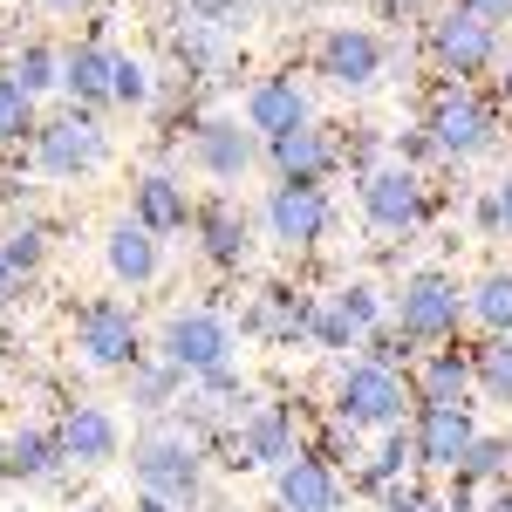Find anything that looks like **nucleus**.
I'll return each mask as SVG.
<instances>
[{"mask_svg": "<svg viewBox=\"0 0 512 512\" xmlns=\"http://www.w3.org/2000/svg\"><path fill=\"white\" fill-rule=\"evenodd\" d=\"M499 110H512V55L499 62Z\"/></svg>", "mask_w": 512, "mask_h": 512, "instance_id": "43", "label": "nucleus"}, {"mask_svg": "<svg viewBox=\"0 0 512 512\" xmlns=\"http://www.w3.org/2000/svg\"><path fill=\"white\" fill-rule=\"evenodd\" d=\"M192 239H198V253H205V267H219V274H239L253 260V219H246V205H233V198L198 205Z\"/></svg>", "mask_w": 512, "mask_h": 512, "instance_id": "19", "label": "nucleus"}, {"mask_svg": "<svg viewBox=\"0 0 512 512\" xmlns=\"http://www.w3.org/2000/svg\"><path fill=\"white\" fill-rule=\"evenodd\" d=\"M465 321L485 335H512V267H485L465 287Z\"/></svg>", "mask_w": 512, "mask_h": 512, "instance_id": "26", "label": "nucleus"}, {"mask_svg": "<svg viewBox=\"0 0 512 512\" xmlns=\"http://www.w3.org/2000/svg\"><path fill=\"white\" fill-rule=\"evenodd\" d=\"M376 512H444V499H431L424 485H396V492L376 499Z\"/></svg>", "mask_w": 512, "mask_h": 512, "instance_id": "37", "label": "nucleus"}, {"mask_svg": "<svg viewBox=\"0 0 512 512\" xmlns=\"http://www.w3.org/2000/svg\"><path fill=\"white\" fill-rule=\"evenodd\" d=\"M192 376H178L164 355H144L137 369H130V410H171V396L185 390Z\"/></svg>", "mask_w": 512, "mask_h": 512, "instance_id": "31", "label": "nucleus"}, {"mask_svg": "<svg viewBox=\"0 0 512 512\" xmlns=\"http://www.w3.org/2000/svg\"><path fill=\"white\" fill-rule=\"evenodd\" d=\"M14 294H21V274H14V267H7V253H0V308H7Z\"/></svg>", "mask_w": 512, "mask_h": 512, "instance_id": "42", "label": "nucleus"}, {"mask_svg": "<svg viewBox=\"0 0 512 512\" xmlns=\"http://www.w3.org/2000/svg\"><path fill=\"white\" fill-rule=\"evenodd\" d=\"M478 437V417L472 403H417L410 410V451H417V465L424 472H458V458L472 451Z\"/></svg>", "mask_w": 512, "mask_h": 512, "instance_id": "12", "label": "nucleus"}, {"mask_svg": "<svg viewBox=\"0 0 512 512\" xmlns=\"http://www.w3.org/2000/svg\"><path fill=\"white\" fill-rule=\"evenodd\" d=\"M76 355L89 369H110V376H130L144 362V321L130 315V301H82L76 308Z\"/></svg>", "mask_w": 512, "mask_h": 512, "instance_id": "9", "label": "nucleus"}, {"mask_svg": "<svg viewBox=\"0 0 512 512\" xmlns=\"http://www.w3.org/2000/svg\"><path fill=\"white\" fill-rule=\"evenodd\" d=\"M130 478H137V492L144 499H164V506H198V492H205V444L198 431H144L130 444Z\"/></svg>", "mask_w": 512, "mask_h": 512, "instance_id": "3", "label": "nucleus"}, {"mask_svg": "<svg viewBox=\"0 0 512 512\" xmlns=\"http://www.w3.org/2000/svg\"><path fill=\"white\" fill-rule=\"evenodd\" d=\"M383 69H390V48H383L376 28H349V21H342V28H328V35L315 41V76L335 82V89H349V96L376 89Z\"/></svg>", "mask_w": 512, "mask_h": 512, "instance_id": "11", "label": "nucleus"}, {"mask_svg": "<svg viewBox=\"0 0 512 512\" xmlns=\"http://www.w3.org/2000/svg\"><path fill=\"white\" fill-rule=\"evenodd\" d=\"M0 76H14L41 103V96H55V89H62V48H48V41H21V48L7 55V69H0Z\"/></svg>", "mask_w": 512, "mask_h": 512, "instance_id": "29", "label": "nucleus"}, {"mask_svg": "<svg viewBox=\"0 0 512 512\" xmlns=\"http://www.w3.org/2000/svg\"><path fill=\"white\" fill-rule=\"evenodd\" d=\"M110 164V130L103 117H89V110H62V117H41L35 130V171L41 178H62V185H76L89 171H103Z\"/></svg>", "mask_w": 512, "mask_h": 512, "instance_id": "6", "label": "nucleus"}, {"mask_svg": "<svg viewBox=\"0 0 512 512\" xmlns=\"http://www.w3.org/2000/svg\"><path fill=\"white\" fill-rule=\"evenodd\" d=\"M424 55L444 82H478L485 69H499V28L465 7H444L424 21Z\"/></svg>", "mask_w": 512, "mask_h": 512, "instance_id": "8", "label": "nucleus"}, {"mask_svg": "<svg viewBox=\"0 0 512 512\" xmlns=\"http://www.w3.org/2000/svg\"><path fill=\"white\" fill-rule=\"evenodd\" d=\"M260 219H267V239L287 246V253H315L328 226H335V198L328 185H294V178H280L267 205H260Z\"/></svg>", "mask_w": 512, "mask_h": 512, "instance_id": "10", "label": "nucleus"}, {"mask_svg": "<svg viewBox=\"0 0 512 512\" xmlns=\"http://www.w3.org/2000/svg\"><path fill=\"white\" fill-rule=\"evenodd\" d=\"M233 349H239L233 315H219V308H178V315L158 328V349H151V355H164L178 376H192V383H198V376L226 369Z\"/></svg>", "mask_w": 512, "mask_h": 512, "instance_id": "7", "label": "nucleus"}, {"mask_svg": "<svg viewBox=\"0 0 512 512\" xmlns=\"http://www.w3.org/2000/svg\"><path fill=\"white\" fill-rule=\"evenodd\" d=\"M103 267H110L117 287H151V280L164 274V239L144 233L137 219H117V226L103 233Z\"/></svg>", "mask_w": 512, "mask_h": 512, "instance_id": "22", "label": "nucleus"}, {"mask_svg": "<svg viewBox=\"0 0 512 512\" xmlns=\"http://www.w3.org/2000/svg\"><path fill=\"white\" fill-rule=\"evenodd\" d=\"M301 123H315V103H308V89L294 76H260L246 89V130L267 144V137H287V130H301Z\"/></svg>", "mask_w": 512, "mask_h": 512, "instance_id": "20", "label": "nucleus"}, {"mask_svg": "<svg viewBox=\"0 0 512 512\" xmlns=\"http://www.w3.org/2000/svg\"><path fill=\"white\" fill-rule=\"evenodd\" d=\"M35 130H41L35 96H28V89H21L14 76H0V151H14V144H35Z\"/></svg>", "mask_w": 512, "mask_h": 512, "instance_id": "32", "label": "nucleus"}, {"mask_svg": "<svg viewBox=\"0 0 512 512\" xmlns=\"http://www.w3.org/2000/svg\"><path fill=\"white\" fill-rule=\"evenodd\" d=\"M444 512H478V492H472V485H458V478H451V492H444Z\"/></svg>", "mask_w": 512, "mask_h": 512, "instance_id": "41", "label": "nucleus"}, {"mask_svg": "<svg viewBox=\"0 0 512 512\" xmlns=\"http://www.w3.org/2000/svg\"><path fill=\"white\" fill-rule=\"evenodd\" d=\"M308 342H315V349H335V355H342V349H362V335L342 321V308H335L328 294L315 301V328H308Z\"/></svg>", "mask_w": 512, "mask_h": 512, "instance_id": "35", "label": "nucleus"}, {"mask_svg": "<svg viewBox=\"0 0 512 512\" xmlns=\"http://www.w3.org/2000/svg\"><path fill=\"white\" fill-rule=\"evenodd\" d=\"M478 512H512V485H499V492H492V499H485Z\"/></svg>", "mask_w": 512, "mask_h": 512, "instance_id": "44", "label": "nucleus"}, {"mask_svg": "<svg viewBox=\"0 0 512 512\" xmlns=\"http://www.w3.org/2000/svg\"><path fill=\"white\" fill-rule=\"evenodd\" d=\"M390 321L417 349H444V342H458V328H465V287L451 274H437V267H424V274H410L396 287Z\"/></svg>", "mask_w": 512, "mask_h": 512, "instance_id": "4", "label": "nucleus"}, {"mask_svg": "<svg viewBox=\"0 0 512 512\" xmlns=\"http://www.w3.org/2000/svg\"><path fill=\"white\" fill-rule=\"evenodd\" d=\"M451 7H465V14H478V21H512V0H451Z\"/></svg>", "mask_w": 512, "mask_h": 512, "instance_id": "40", "label": "nucleus"}, {"mask_svg": "<svg viewBox=\"0 0 512 512\" xmlns=\"http://www.w3.org/2000/svg\"><path fill=\"white\" fill-rule=\"evenodd\" d=\"M410 390L417 403H472V349H424L417 355V369H410Z\"/></svg>", "mask_w": 512, "mask_h": 512, "instance_id": "23", "label": "nucleus"}, {"mask_svg": "<svg viewBox=\"0 0 512 512\" xmlns=\"http://www.w3.org/2000/svg\"><path fill=\"white\" fill-rule=\"evenodd\" d=\"M0 478H7V431H0Z\"/></svg>", "mask_w": 512, "mask_h": 512, "instance_id": "46", "label": "nucleus"}, {"mask_svg": "<svg viewBox=\"0 0 512 512\" xmlns=\"http://www.w3.org/2000/svg\"><path fill=\"white\" fill-rule=\"evenodd\" d=\"M328 301L342 308V321H349L362 342H369L376 328H390V301H383V287H376V280H342Z\"/></svg>", "mask_w": 512, "mask_h": 512, "instance_id": "30", "label": "nucleus"}, {"mask_svg": "<svg viewBox=\"0 0 512 512\" xmlns=\"http://www.w3.org/2000/svg\"><path fill=\"white\" fill-rule=\"evenodd\" d=\"M472 390L485 396V403L512 410V335H485L472 349Z\"/></svg>", "mask_w": 512, "mask_h": 512, "instance_id": "28", "label": "nucleus"}, {"mask_svg": "<svg viewBox=\"0 0 512 512\" xmlns=\"http://www.w3.org/2000/svg\"><path fill=\"white\" fill-rule=\"evenodd\" d=\"M233 465H253V472H280L287 458H301L308 444L294 431V410H280V403H253L246 417L233 424Z\"/></svg>", "mask_w": 512, "mask_h": 512, "instance_id": "15", "label": "nucleus"}, {"mask_svg": "<svg viewBox=\"0 0 512 512\" xmlns=\"http://www.w3.org/2000/svg\"><path fill=\"white\" fill-rule=\"evenodd\" d=\"M424 137L444 164H472L492 158L499 137H506V110L478 89V82H444L431 103H424Z\"/></svg>", "mask_w": 512, "mask_h": 512, "instance_id": "1", "label": "nucleus"}, {"mask_svg": "<svg viewBox=\"0 0 512 512\" xmlns=\"http://www.w3.org/2000/svg\"><path fill=\"white\" fill-rule=\"evenodd\" d=\"M369 355H376V362H390V369H403V376H410V369H417V342H410V335H403V328H376V335H369Z\"/></svg>", "mask_w": 512, "mask_h": 512, "instance_id": "36", "label": "nucleus"}, {"mask_svg": "<svg viewBox=\"0 0 512 512\" xmlns=\"http://www.w3.org/2000/svg\"><path fill=\"white\" fill-rule=\"evenodd\" d=\"M55 14H82V7H96V0H48Z\"/></svg>", "mask_w": 512, "mask_h": 512, "instance_id": "45", "label": "nucleus"}, {"mask_svg": "<svg viewBox=\"0 0 512 512\" xmlns=\"http://www.w3.org/2000/svg\"><path fill=\"white\" fill-rule=\"evenodd\" d=\"M274 512H349V485L328 458L301 451L274 472Z\"/></svg>", "mask_w": 512, "mask_h": 512, "instance_id": "16", "label": "nucleus"}, {"mask_svg": "<svg viewBox=\"0 0 512 512\" xmlns=\"http://www.w3.org/2000/svg\"><path fill=\"white\" fill-rule=\"evenodd\" d=\"M431 158H437V151H431V137H424V123L396 137V164H410V171H424V164H431Z\"/></svg>", "mask_w": 512, "mask_h": 512, "instance_id": "38", "label": "nucleus"}, {"mask_svg": "<svg viewBox=\"0 0 512 512\" xmlns=\"http://www.w3.org/2000/svg\"><path fill=\"white\" fill-rule=\"evenodd\" d=\"M328 410L342 424H355V431H403L410 410H417V390H410L403 369L376 362V355H355V362H342V376H335V403Z\"/></svg>", "mask_w": 512, "mask_h": 512, "instance_id": "2", "label": "nucleus"}, {"mask_svg": "<svg viewBox=\"0 0 512 512\" xmlns=\"http://www.w3.org/2000/svg\"><path fill=\"white\" fill-rule=\"evenodd\" d=\"M0 253H7V267L21 280L41 274V260H48V226H41V219H14V226L0 233Z\"/></svg>", "mask_w": 512, "mask_h": 512, "instance_id": "33", "label": "nucleus"}, {"mask_svg": "<svg viewBox=\"0 0 512 512\" xmlns=\"http://www.w3.org/2000/svg\"><path fill=\"white\" fill-rule=\"evenodd\" d=\"M62 96L89 110V117H103V110H117V48L110 41H76V48H62Z\"/></svg>", "mask_w": 512, "mask_h": 512, "instance_id": "18", "label": "nucleus"}, {"mask_svg": "<svg viewBox=\"0 0 512 512\" xmlns=\"http://www.w3.org/2000/svg\"><path fill=\"white\" fill-rule=\"evenodd\" d=\"M130 219H137L144 233H158V239L192 233L198 198H192V185H185L178 171H144V178L130 185Z\"/></svg>", "mask_w": 512, "mask_h": 512, "instance_id": "17", "label": "nucleus"}, {"mask_svg": "<svg viewBox=\"0 0 512 512\" xmlns=\"http://www.w3.org/2000/svg\"><path fill=\"white\" fill-rule=\"evenodd\" d=\"M76 512H110V506H76Z\"/></svg>", "mask_w": 512, "mask_h": 512, "instance_id": "47", "label": "nucleus"}, {"mask_svg": "<svg viewBox=\"0 0 512 512\" xmlns=\"http://www.w3.org/2000/svg\"><path fill=\"white\" fill-rule=\"evenodd\" d=\"M151 96H158L151 62H144V55H123V48H117V110H144Z\"/></svg>", "mask_w": 512, "mask_h": 512, "instance_id": "34", "label": "nucleus"}, {"mask_svg": "<svg viewBox=\"0 0 512 512\" xmlns=\"http://www.w3.org/2000/svg\"><path fill=\"white\" fill-rule=\"evenodd\" d=\"M355 205H362V219H369L376 233L403 239V233H417V226L431 219V185H424V171L383 158V164H369V171L355 178Z\"/></svg>", "mask_w": 512, "mask_h": 512, "instance_id": "5", "label": "nucleus"}, {"mask_svg": "<svg viewBox=\"0 0 512 512\" xmlns=\"http://www.w3.org/2000/svg\"><path fill=\"white\" fill-rule=\"evenodd\" d=\"M55 437H62V458L76 472H103V465L123 458V417L110 403H69L55 417Z\"/></svg>", "mask_w": 512, "mask_h": 512, "instance_id": "14", "label": "nucleus"}, {"mask_svg": "<svg viewBox=\"0 0 512 512\" xmlns=\"http://www.w3.org/2000/svg\"><path fill=\"white\" fill-rule=\"evenodd\" d=\"M410 465H417V451H410V424H403V431H383V444H376V451H362V458H355V478H349V485H362V492H376V499H383V492H396V485H403V472H410Z\"/></svg>", "mask_w": 512, "mask_h": 512, "instance_id": "25", "label": "nucleus"}, {"mask_svg": "<svg viewBox=\"0 0 512 512\" xmlns=\"http://www.w3.org/2000/svg\"><path fill=\"white\" fill-rule=\"evenodd\" d=\"M55 472H69L55 424H21V431H7V478L41 485V478H55Z\"/></svg>", "mask_w": 512, "mask_h": 512, "instance_id": "24", "label": "nucleus"}, {"mask_svg": "<svg viewBox=\"0 0 512 512\" xmlns=\"http://www.w3.org/2000/svg\"><path fill=\"white\" fill-rule=\"evenodd\" d=\"M267 164H274V178L321 185V178L342 164V144H335L321 123H301V130H287V137H267Z\"/></svg>", "mask_w": 512, "mask_h": 512, "instance_id": "21", "label": "nucleus"}, {"mask_svg": "<svg viewBox=\"0 0 512 512\" xmlns=\"http://www.w3.org/2000/svg\"><path fill=\"white\" fill-rule=\"evenodd\" d=\"M458 485H472V492H499V485H512V431H478L472 437V451L458 458Z\"/></svg>", "mask_w": 512, "mask_h": 512, "instance_id": "27", "label": "nucleus"}, {"mask_svg": "<svg viewBox=\"0 0 512 512\" xmlns=\"http://www.w3.org/2000/svg\"><path fill=\"white\" fill-rule=\"evenodd\" d=\"M185 158H192V171H205V178L239 185L253 164L267 158V144H260V137H253L239 117H198V123H192V144H185Z\"/></svg>", "mask_w": 512, "mask_h": 512, "instance_id": "13", "label": "nucleus"}, {"mask_svg": "<svg viewBox=\"0 0 512 512\" xmlns=\"http://www.w3.org/2000/svg\"><path fill=\"white\" fill-rule=\"evenodd\" d=\"M485 205H492V233H512V171L485 192Z\"/></svg>", "mask_w": 512, "mask_h": 512, "instance_id": "39", "label": "nucleus"}]
</instances>
